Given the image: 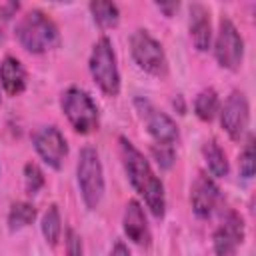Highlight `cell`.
Listing matches in <instances>:
<instances>
[{
  "instance_id": "18",
  "label": "cell",
  "mask_w": 256,
  "mask_h": 256,
  "mask_svg": "<svg viewBox=\"0 0 256 256\" xmlns=\"http://www.w3.org/2000/svg\"><path fill=\"white\" fill-rule=\"evenodd\" d=\"M90 14L94 18V22L100 26V28H114L120 20V10L114 2H102V0H96V2H90Z\"/></svg>"
},
{
  "instance_id": "24",
  "label": "cell",
  "mask_w": 256,
  "mask_h": 256,
  "mask_svg": "<svg viewBox=\"0 0 256 256\" xmlns=\"http://www.w3.org/2000/svg\"><path fill=\"white\" fill-rule=\"evenodd\" d=\"M152 152H154V156H156V160H158V164H160L162 168H170V164H172V160H174V150H172V146L154 144V146H152Z\"/></svg>"
},
{
  "instance_id": "23",
  "label": "cell",
  "mask_w": 256,
  "mask_h": 256,
  "mask_svg": "<svg viewBox=\"0 0 256 256\" xmlns=\"http://www.w3.org/2000/svg\"><path fill=\"white\" fill-rule=\"evenodd\" d=\"M18 8H20L18 2H4V4H0V36H4L6 28L12 22V18H14Z\"/></svg>"
},
{
  "instance_id": "15",
  "label": "cell",
  "mask_w": 256,
  "mask_h": 256,
  "mask_svg": "<svg viewBox=\"0 0 256 256\" xmlns=\"http://www.w3.org/2000/svg\"><path fill=\"white\" fill-rule=\"evenodd\" d=\"M26 68L14 56H4L0 60V86L6 94L18 96L26 90Z\"/></svg>"
},
{
  "instance_id": "22",
  "label": "cell",
  "mask_w": 256,
  "mask_h": 256,
  "mask_svg": "<svg viewBox=\"0 0 256 256\" xmlns=\"http://www.w3.org/2000/svg\"><path fill=\"white\" fill-rule=\"evenodd\" d=\"M44 186V172L36 162H26L24 164V188L30 196H36L40 188Z\"/></svg>"
},
{
  "instance_id": "20",
  "label": "cell",
  "mask_w": 256,
  "mask_h": 256,
  "mask_svg": "<svg viewBox=\"0 0 256 256\" xmlns=\"http://www.w3.org/2000/svg\"><path fill=\"white\" fill-rule=\"evenodd\" d=\"M8 228L22 230L36 220V208L30 202H14L8 210Z\"/></svg>"
},
{
  "instance_id": "12",
  "label": "cell",
  "mask_w": 256,
  "mask_h": 256,
  "mask_svg": "<svg viewBox=\"0 0 256 256\" xmlns=\"http://www.w3.org/2000/svg\"><path fill=\"white\" fill-rule=\"evenodd\" d=\"M218 200H220V188L216 186V182L206 172H200L190 186L192 212L198 218H208L214 212Z\"/></svg>"
},
{
  "instance_id": "11",
  "label": "cell",
  "mask_w": 256,
  "mask_h": 256,
  "mask_svg": "<svg viewBox=\"0 0 256 256\" xmlns=\"http://www.w3.org/2000/svg\"><path fill=\"white\" fill-rule=\"evenodd\" d=\"M244 242V220L238 212H228L220 226L214 230L212 244L216 256H236Z\"/></svg>"
},
{
  "instance_id": "10",
  "label": "cell",
  "mask_w": 256,
  "mask_h": 256,
  "mask_svg": "<svg viewBox=\"0 0 256 256\" xmlns=\"http://www.w3.org/2000/svg\"><path fill=\"white\" fill-rule=\"evenodd\" d=\"M218 114H220V124L224 132L232 140H240L246 134L248 122H250V106H248L244 92L232 90L230 96L224 100V106L220 108Z\"/></svg>"
},
{
  "instance_id": "19",
  "label": "cell",
  "mask_w": 256,
  "mask_h": 256,
  "mask_svg": "<svg viewBox=\"0 0 256 256\" xmlns=\"http://www.w3.org/2000/svg\"><path fill=\"white\" fill-rule=\"evenodd\" d=\"M42 236L44 240L50 244V246H56L58 240H60V234H62V218H60V210L56 204H50L48 210L44 212L42 216Z\"/></svg>"
},
{
  "instance_id": "21",
  "label": "cell",
  "mask_w": 256,
  "mask_h": 256,
  "mask_svg": "<svg viewBox=\"0 0 256 256\" xmlns=\"http://www.w3.org/2000/svg\"><path fill=\"white\" fill-rule=\"evenodd\" d=\"M238 172L242 178L250 180L256 172V152H254V136H248L242 152H240V158H238Z\"/></svg>"
},
{
  "instance_id": "9",
  "label": "cell",
  "mask_w": 256,
  "mask_h": 256,
  "mask_svg": "<svg viewBox=\"0 0 256 256\" xmlns=\"http://www.w3.org/2000/svg\"><path fill=\"white\" fill-rule=\"evenodd\" d=\"M32 146L36 154L42 158L44 164H48L54 170H60L64 164V158L68 154V142L58 126H42L32 134Z\"/></svg>"
},
{
  "instance_id": "14",
  "label": "cell",
  "mask_w": 256,
  "mask_h": 256,
  "mask_svg": "<svg viewBox=\"0 0 256 256\" xmlns=\"http://www.w3.org/2000/svg\"><path fill=\"white\" fill-rule=\"evenodd\" d=\"M192 44L198 52H206L212 44V22L210 12L204 4H190V22H188Z\"/></svg>"
},
{
  "instance_id": "4",
  "label": "cell",
  "mask_w": 256,
  "mask_h": 256,
  "mask_svg": "<svg viewBox=\"0 0 256 256\" xmlns=\"http://www.w3.org/2000/svg\"><path fill=\"white\" fill-rule=\"evenodd\" d=\"M88 70L96 86L106 96H118L120 94V70L116 52L112 46V40L108 36H100L96 44L92 46L90 58H88Z\"/></svg>"
},
{
  "instance_id": "5",
  "label": "cell",
  "mask_w": 256,
  "mask_h": 256,
  "mask_svg": "<svg viewBox=\"0 0 256 256\" xmlns=\"http://www.w3.org/2000/svg\"><path fill=\"white\" fill-rule=\"evenodd\" d=\"M60 108L68 118L70 126L78 134H90L98 130V122H100L98 106L84 88L78 86L66 88L60 96Z\"/></svg>"
},
{
  "instance_id": "3",
  "label": "cell",
  "mask_w": 256,
  "mask_h": 256,
  "mask_svg": "<svg viewBox=\"0 0 256 256\" xmlns=\"http://www.w3.org/2000/svg\"><path fill=\"white\" fill-rule=\"evenodd\" d=\"M76 182L88 210H96L104 198V170L100 154L94 146H84L78 154Z\"/></svg>"
},
{
  "instance_id": "1",
  "label": "cell",
  "mask_w": 256,
  "mask_h": 256,
  "mask_svg": "<svg viewBox=\"0 0 256 256\" xmlns=\"http://www.w3.org/2000/svg\"><path fill=\"white\" fill-rule=\"evenodd\" d=\"M118 144H120V158H122V166L128 176V182L144 200L148 210L156 218H162L166 212V192H164L162 180L152 170L148 158L126 136H120Z\"/></svg>"
},
{
  "instance_id": "2",
  "label": "cell",
  "mask_w": 256,
  "mask_h": 256,
  "mask_svg": "<svg viewBox=\"0 0 256 256\" xmlns=\"http://www.w3.org/2000/svg\"><path fill=\"white\" fill-rule=\"evenodd\" d=\"M16 38L26 52L42 54L58 44L60 34H58V26L46 12L32 8L16 24Z\"/></svg>"
},
{
  "instance_id": "28",
  "label": "cell",
  "mask_w": 256,
  "mask_h": 256,
  "mask_svg": "<svg viewBox=\"0 0 256 256\" xmlns=\"http://www.w3.org/2000/svg\"><path fill=\"white\" fill-rule=\"evenodd\" d=\"M0 102H2V100H0Z\"/></svg>"
},
{
  "instance_id": "25",
  "label": "cell",
  "mask_w": 256,
  "mask_h": 256,
  "mask_svg": "<svg viewBox=\"0 0 256 256\" xmlns=\"http://www.w3.org/2000/svg\"><path fill=\"white\" fill-rule=\"evenodd\" d=\"M66 256H82V240L74 230L66 232Z\"/></svg>"
},
{
  "instance_id": "17",
  "label": "cell",
  "mask_w": 256,
  "mask_h": 256,
  "mask_svg": "<svg viewBox=\"0 0 256 256\" xmlns=\"http://www.w3.org/2000/svg\"><path fill=\"white\" fill-rule=\"evenodd\" d=\"M202 156H204L206 166H208V170H210V174H212V176L222 178V176H226V174H228L230 166H228L226 154H224V150L218 146V142H216V140H208V142L202 146Z\"/></svg>"
},
{
  "instance_id": "13",
  "label": "cell",
  "mask_w": 256,
  "mask_h": 256,
  "mask_svg": "<svg viewBox=\"0 0 256 256\" xmlns=\"http://www.w3.org/2000/svg\"><path fill=\"white\" fill-rule=\"evenodd\" d=\"M122 228H124V234L128 236V240L138 246H148L152 240L144 208L138 200H128V204L124 208V216H122Z\"/></svg>"
},
{
  "instance_id": "16",
  "label": "cell",
  "mask_w": 256,
  "mask_h": 256,
  "mask_svg": "<svg viewBox=\"0 0 256 256\" xmlns=\"http://www.w3.org/2000/svg\"><path fill=\"white\" fill-rule=\"evenodd\" d=\"M194 112L200 120L204 122H210L218 116L220 112V98H218V92L214 88H204L196 94L194 98Z\"/></svg>"
},
{
  "instance_id": "26",
  "label": "cell",
  "mask_w": 256,
  "mask_h": 256,
  "mask_svg": "<svg viewBox=\"0 0 256 256\" xmlns=\"http://www.w3.org/2000/svg\"><path fill=\"white\" fill-rule=\"evenodd\" d=\"M110 256H132V254H130L128 246L122 240H116L114 246H112V250H110Z\"/></svg>"
},
{
  "instance_id": "7",
  "label": "cell",
  "mask_w": 256,
  "mask_h": 256,
  "mask_svg": "<svg viewBox=\"0 0 256 256\" xmlns=\"http://www.w3.org/2000/svg\"><path fill=\"white\" fill-rule=\"evenodd\" d=\"M216 62L226 70H238L244 60V40L228 16L220 18L216 40H214Z\"/></svg>"
},
{
  "instance_id": "8",
  "label": "cell",
  "mask_w": 256,
  "mask_h": 256,
  "mask_svg": "<svg viewBox=\"0 0 256 256\" xmlns=\"http://www.w3.org/2000/svg\"><path fill=\"white\" fill-rule=\"evenodd\" d=\"M136 110L148 130V134L152 136V140L160 146H172L178 140V126L176 122L162 110H158L150 100L146 98H136L134 100Z\"/></svg>"
},
{
  "instance_id": "6",
  "label": "cell",
  "mask_w": 256,
  "mask_h": 256,
  "mask_svg": "<svg viewBox=\"0 0 256 256\" xmlns=\"http://www.w3.org/2000/svg\"><path fill=\"white\" fill-rule=\"evenodd\" d=\"M130 54L136 66L152 76H166L168 72V60L164 54L162 44L146 30L138 28L130 36Z\"/></svg>"
},
{
  "instance_id": "27",
  "label": "cell",
  "mask_w": 256,
  "mask_h": 256,
  "mask_svg": "<svg viewBox=\"0 0 256 256\" xmlns=\"http://www.w3.org/2000/svg\"><path fill=\"white\" fill-rule=\"evenodd\" d=\"M156 6H158L160 10H164L166 16H172V12L178 8V2H170V4H162V2H160V4H156Z\"/></svg>"
}]
</instances>
